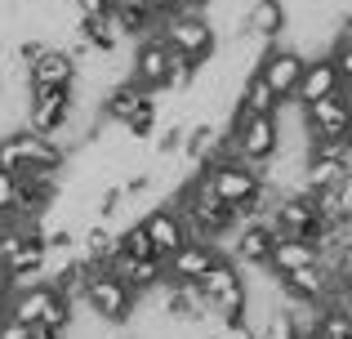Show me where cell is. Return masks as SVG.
<instances>
[{
	"label": "cell",
	"mask_w": 352,
	"mask_h": 339,
	"mask_svg": "<svg viewBox=\"0 0 352 339\" xmlns=\"http://www.w3.org/2000/svg\"><path fill=\"white\" fill-rule=\"evenodd\" d=\"M14 197H18V179L9 170H0V215L14 210Z\"/></svg>",
	"instance_id": "16"
},
{
	"label": "cell",
	"mask_w": 352,
	"mask_h": 339,
	"mask_svg": "<svg viewBox=\"0 0 352 339\" xmlns=\"http://www.w3.org/2000/svg\"><path fill=\"white\" fill-rule=\"evenodd\" d=\"M165 72H170V45L161 36H143V41L129 45V80L147 94H161L165 89Z\"/></svg>",
	"instance_id": "5"
},
{
	"label": "cell",
	"mask_w": 352,
	"mask_h": 339,
	"mask_svg": "<svg viewBox=\"0 0 352 339\" xmlns=\"http://www.w3.org/2000/svg\"><path fill=\"white\" fill-rule=\"evenodd\" d=\"M303 63H308V54L303 50H294V45H281V41H272L263 50V58L254 63V72L263 76V85L272 89L276 98H290L294 94V85H299V72H303Z\"/></svg>",
	"instance_id": "4"
},
{
	"label": "cell",
	"mask_w": 352,
	"mask_h": 339,
	"mask_svg": "<svg viewBox=\"0 0 352 339\" xmlns=\"http://www.w3.org/2000/svg\"><path fill=\"white\" fill-rule=\"evenodd\" d=\"M312 263H317V241H308V237H276L272 254H267V268H272L276 277L312 268Z\"/></svg>",
	"instance_id": "11"
},
{
	"label": "cell",
	"mask_w": 352,
	"mask_h": 339,
	"mask_svg": "<svg viewBox=\"0 0 352 339\" xmlns=\"http://www.w3.org/2000/svg\"><path fill=\"white\" fill-rule=\"evenodd\" d=\"M147 9H156V14H170V9H179V0H143Z\"/></svg>",
	"instance_id": "18"
},
{
	"label": "cell",
	"mask_w": 352,
	"mask_h": 339,
	"mask_svg": "<svg viewBox=\"0 0 352 339\" xmlns=\"http://www.w3.org/2000/svg\"><path fill=\"white\" fill-rule=\"evenodd\" d=\"M0 339H32V326L9 317V313H0Z\"/></svg>",
	"instance_id": "15"
},
{
	"label": "cell",
	"mask_w": 352,
	"mask_h": 339,
	"mask_svg": "<svg viewBox=\"0 0 352 339\" xmlns=\"http://www.w3.org/2000/svg\"><path fill=\"white\" fill-rule=\"evenodd\" d=\"M179 5H183V9H201V14H206V5H210V0H179Z\"/></svg>",
	"instance_id": "19"
},
{
	"label": "cell",
	"mask_w": 352,
	"mask_h": 339,
	"mask_svg": "<svg viewBox=\"0 0 352 339\" xmlns=\"http://www.w3.org/2000/svg\"><path fill=\"white\" fill-rule=\"evenodd\" d=\"M72 5H76V18H98V14H107L116 0H72Z\"/></svg>",
	"instance_id": "17"
},
{
	"label": "cell",
	"mask_w": 352,
	"mask_h": 339,
	"mask_svg": "<svg viewBox=\"0 0 352 339\" xmlns=\"http://www.w3.org/2000/svg\"><path fill=\"white\" fill-rule=\"evenodd\" d=\"M134 304H138V295L120 277H112L107 268H98L94 277H89L85 295H80V308H85L94 322H103V326H125L129 313H134Z\"/></svg>",
	"instance_id": "3"
},
{
	"label": "cell",
	"mask_w": 352,
	"mask_h": 339,
	"mask_svg": "<svg viewBox=\"0 0 352 339\" xmlns=\"http://www.w3.org/2000/svg\"><path fill=\"white\" fill-rule=\"evenodd\" d=\"M232 103L241 107V112H254V116H272L281 98H276L272 89L263 85V76H258V72H250V76H241V85H236V98H232Z\"/></svg>",
	"instance_id": "14"
},
{
	"label": "cell",
	"mask_w": 352,
	"mask_h": 339,
	"mask_svg": "<svg viewBox=\"0 0 352 339\" xmlns=\"http://www.w3.org/2000/svg\"><path fill=\"white\" fill-rule=\"evenodd\" d=\"M156 36H161L174 54H188L197 67L214 63V54H219V32L210 27V18L201 14V9H183L179 5V9H170V14H161Z\"/></svg>",
	"instance_id": "1"
},
{
	"label": "cell",
	"mask_w": 352,
	"mask_h": 339,
	"mask_svg": "<svg viewBox=\"0 0 352 339\" xmlns=\"http://www.w3.org/2000/svg\"><path fill=\"white\" fill-rule=\"evenodd\" d=\"M308 339H317V335H308Z\"/></svg>",
	"instance_id": "20"
},
{
	"label": "cell",
	"mask_w": 352,
	"mask_h": 339,
	"mask_svg": "<svg viewBox=\"0 0 352 339\" xmlns=\"http://www.w3.org/2000/svg\"><path fill=\"white\" fill-rule=\"evenodd\" d=\"M214 259H223V254L210 241H183L174 254H165V281H201L214 268Z\"/></svg>",
	"instance_id": "10"
},
{
	"label": "cell",
	"mask_w": 352,
	"mask_h": 339,
	"mask_svg": "<svg viewBox=\"0 0 352 339\" xmlns=\"http://www.w3.org/2000/svg\"><path fill=\"white\" fill-rule=\"evenodd\" d=\"M72 80H76V63L58 45H45L41 58L27 67V85H72Z\"/></svg>",
	"instance_id": "12"
},
{
	"label": "cell",
	"mask_w": 352,
	"mask_h": 339,
	"mask_svg": "<svg viewBox=\"0 0 352 339\" xmlns=\"http://www.w3.org/2000/svg\"><path fill=\"white\" fill-rule=\"evenodd\" d=\"M344 89V80H339V72L330 67V58L326 54H317V58H308L303 63V72H299V85H294V103L299 107H312V103H321V98H330V94H339Z\"/></svg>",
	"instance_id": "9"
},
{
	"label": "cell",
	"mask_w": 352,
	"mask_h": 339,
	"mask_svg": "<svg viewBox=\"0 0 352 339\" xmlns=\"http://www.w3.org/2000/svg\"><path fill=\"white\" fill-rule=\"evenodd\" d=\"M0 170H9L14 179L27 174V170H67V157H63V148L54 139H45V134L9 130L5 139H0Z\"/></svg>",
	"instance_id": "2"
},
{
	"label": "cell",
	"mask_w": 352,
	"mask_h": 339,
	"mask_svg": "<svg viewBox=\"0 0 352 339\" xmlns=\"http://www.w3.org/2000/svg\"><path fill=\"white\" fill-rule=\"evenodd\" d=\"M125 339H134V335H125Z\"/></svg>",
	"instance_id": "21"
},
{
	"label": "cell",
	"mask_w": 352,
	"mask_h": 339,
	"mask_svg": "<svg viewBox=\"0 0 352 339\" xmlns=\"http://www.w3.org/2000/svg\"><path fill=\"white\" fill-rule=\"evenodd\" d=\"M143 232H147V241H152V250H156V259H165V254H174L183 241H188V223H183V215L170 206V201H156L152 210H147L143 219Z\"/></svg>",
	"instance_id": "7"
},
{
	"label": "cell",
	"mask_w": 352,
	"mask_h": 339,
	"mask_svg": "<svg viewBox=\"0 0 352 339\" xmlns=\"http://www.w3.org/2000/svg\"><path fill=\"white\" fill-rule=\"evenodd\" d=\"M285 32H290V0H250L245 14H241V32L236 36L272 45V41H281Z\"/></svg>",
	"instance_id": "6"
},
{
	"label": "cell",
	"mask_w": 352,
	"mask_h": 339,
	"mask_svg": "<svg viewBox=\"0 0 352 339\" xmlns=\"http://www.w3.org/2000/svg\"><path fill=\"white\" fill-rule=\"evenodd\" d=\"M214 143H219V125H214V121H188L179 157L188 161V166H206L210 152H214Z\"/></svg>",
	"instance_id": "13"
},
{
	"label": "cell",
	"mask_w": 352,
	"mask_h": 339,
	"mask_svg": "<svg viewBox=\"0 0 352 339\" xmlns=\"http://www.w3.org/2000/svg\"><path fill=\"white\" fill-rule=\"evenodd\" d=\"M303 121H308V139H348L352 112H348L344 89L321 98V103H312V107H303Z\"/></svg>",
	"instance_id": "8"
}]
</instances>
